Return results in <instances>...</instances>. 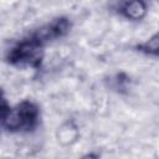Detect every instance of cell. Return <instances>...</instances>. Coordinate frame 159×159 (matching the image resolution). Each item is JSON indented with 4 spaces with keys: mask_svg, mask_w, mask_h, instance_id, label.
<instances>
[{
    "mask_svg": "<svg viewBox=\"0 0 159 159\" xmlns=\"http://www.w3.org/2000/svg\"><path fill=\"white\" fill-rule=\"evenodd\" d=\"M41 122V112L37 103L24 99L10 107L2 98L1 127L7 133H30L37 129Z\"/></svg>",
    "mask_w": 159,
    "mask_h": 159,
    "instance_id": "obj_1",
    "label": "cell"
},
{
    "mask_svg": "<svg viewBox=\"0 0 159 159\" xmlns=\"http://www.w3.org/2000/svg\"><path fill=\"white\" fill-rule=\"evenodd\" d=\"M45 45L31 34L17 41L6 53V62L15 67H32L39 70L43 61Z\"/></svg>",
    "mask_w": 159,
    "mask_h": 159,
    "instance_id": "obj_2",
    "label": "cell"
},
{
    "mask_svg": "<svg viewBox=\"0 0 159 159\" xmlns=\"http://www.w3.org/2000/svg\"><path fill=\"white\" fill-rule=\"evenodd\" d=\"M71 20L67 16H58L48 21L47 24L40 26L35 31L30 32L32 36H35L39 41H41L43 45L55 41L57 39H61L66 36L71 30Z\"/></svg>",
    "mask_w": 159,
    "mask_h": 159,
    "instance_id": "obj_3",
    "label": "cell"
},
{
    "mask_svg": "<svg viewBox=\"0 0 159 159\" xmlns=\"http://www.w3.org/2000/svg\"><path fill=\"white\" fill-rule=\"evenodd\" d=\"M114 10L124 19L130 21H140L148 12L145 0H119Z\"/></svg>",
    "mask_w": 159,
    "mask_h": 159,
    "instance_id": "obj_4",
    "label": "cell"
},
{
    "mask_svg": "<svg viewBox=\"0 0 159 159\" xmlns=\"http://www.w3.org/2000/svg\"><path fill=\"white\" fill-rule=\"evenodd\" d=\"M135 50L147 56L159 57V31L155 32L153 36H150L144 42L138 43L135 46Z\"/></svg>",
    "mask_w": 159,
    "mask_h": 159,
    "instance_id": "obj_5",
    "label": "cell"
},
{
    "mask_svg": "<svg viewBox=\"0 0 159 159\" xmlns=\"http://www.w3.org/2000/svg\"><path fill=\"white\" fill-rule=\"evenodd\" d=\"M113 82H114V84H116V86H114L116 89L123 91V89L127 88V83L129 82V78H128L124 73H118V75H116Z\"/></svg>",
    "mask_w": 159,
    "mask_h": 159,
    "instance_id": "obj_6",
    "label": "cell"
}]
</instances>
